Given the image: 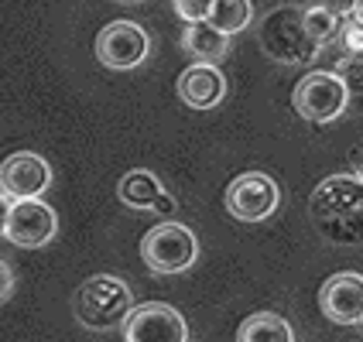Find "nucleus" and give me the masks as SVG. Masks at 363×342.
<instances>
[{"label": "nucleus", "instance_id": "obj_20", "mask_svg": "<svg viewBox=\"0 0 363 342\" xmlns=\"http://www.w3.org/2000/svg\"><path fill=\"white\" fill-rule=\"evenodd\" d=\"M11 295H14V270L7 261H0V302H7Z\"/></svg>", "mask_w": 363, "mask_h": 342}, {"label": "nucleus", "instance_id": "obj_23", "mask_svg": "<svg viewBox=\"0 0 363 342\" xmlns=\"http://www.w3.org/2000/svg\"><path fill=\"white\" fill-rule=\"evenodd\" d=\"M346 14H350V18H353V21H360V24H363V0H353Z\"/></svg>", "mask_w": 363, "mask_h": 342}, {"label": "nucleus", "instance_id": "obj_19", "mask_svg": "<svg viewBox=\"0 0 363 342\" xmlns=\"http://www.w3.org/2000/svg\"><path fill=\"white\" fill-rule=\"evenodd\" d=\"M175 4V14H179L185 24L189 21H206L209 11H213V0H172Z\"/></svg>", "mask_w": 363, "mask_h": 342}, {"label": "nucleus", "instance_id": "obj_2", "mask_svg": "<svg viewBox=\"0 0 363 342\" xmlns=\"http://www.w3.org/2000/svg\"><path fill=\"white\" fill-rule=\"evenodd\" d=\"M130 308H134V291L117 274H93L76 291V319L93 332L121 329Z\"/></svg>", "mask_w": 363, "mask_h": 342}, {"label": "nucleus", "instance_id": "obj_16", "mask_svg": "<svg viewBox=\"0 0 363 342\" xmlns=\"http://www.w3.org/2000/svg\"><path fill=\"white\" fill-rule=\"evenodd\" d=\"M302 24L308 31V38L315 45H329V41L340 38V28H343V11L333 7V4H308L302 7Z\"/></svg>", "mask_w": 363, "mask_h": 342}, {"label": "nucleus", "instance_id": "obj_1", "mask_svg": "<svg viewBox=\"0 0 363 342\" xmlns=\"http://www.w3.org/2000/svg\"><path fill=\"white\" fill-rule=\"evenodd\" d=\"M308 212L315 229L329 243L340 246H360L363 243V178L350 175H329L315 185Z\"/></svg>", "mask_w": 363, "mask_h": 342}, {"label": "nucleus", "instance_id": "obj_12", "mask_svg": "<svg viewBox=\"0 0 363 342\" xmlns=\"http://www.w3.org/2000/svg\"><path fill=\"white\" fill-rule=\"evenodd\" d=\"M319 308L329 322L357 325L363 319V274H357V270L333 274L319 291Z\"/></svg>", "mask_w": 363, "mask_h": 342}, {"label": "nucleus", "instance_id": "obj_17", "mask_svg": "<svg viewBox=\"0 0 363 342\" xmlns=\"http://www.w3.org/2000/svg\"><path fill=\"white\" fill-rule=\"evenodd\" d=\"M209 24H216L220 31H226L230 38L240 35L243 28H250L254 21V4L250 0H213V11H209Z\"/></svg>", "mask_w": 363, "mask_h": 342}, {"label": "nucleus", "instance_id": "obj_7", "mask_svg": "<svg viewBox=\"0 0 363 342\" xmlns=\"http://www.w3.org/2000/svg\"><path fill=\"white\" fill-rule=\"evenodd\" d=\"M151 55V38L134 21H113L96 35V59L113 72H130Z\"/></svg>", "mask_w": 363, "mask_h": 342}, {"label": "nucleus", "instance_id": "obj_14", "mask_svg": "<svg viewBox=\"0 0 363 342\" xmlns=\"http://www.w3.org/2000/svg\"><path fill=\"white\" fill-rule=\"evenodd\" d=\"M182 52L196 62H216L220 65L230 55V35L209 21H189L182 31Z\"/></svg>", "mask_w": 363, "mask_h": 342}, {"label": "nucleus", "instance_id": "obj_4", "mask_svg": "<svg viewBox=\"0 0 363 342\" xmlns=\"http://www.w3.org/2000/svg\"><path fill=\"white\" fill-rule=\"evenodd\" d=\"M141 257L151 274H185L192 263L199 261V240L185 222H158L144 233Z\"/></svg>", "mask_w": 363, "mask_h": 342}, {"label": "nucleus", "instance_id": "obj_5", "mask_svg": "<svg viewBox=\"0 0 363 342\" xmlns=\"http://www.w3.org/2000/svg\"><path fill=\"white\" fill-rule=\"evenodd\" d=\"M291 106L308 123H333V120H340L346 113V106H350V86H346V79L340 72L315 69V72H308L295 86Z\"/></svg>", "mask_w": 363, "mask_h": 342}, {"label": "nucleus", "instance_id": "obj_25", "mask_svg": "<svg viewBox=\"0 0 363 342\" xmlns=\"http://www.w3.org/2000/svg\"><path fill=\"white\" fill-rule=\"evenodd\" d=\"M113 4H123V7H130V4H144V0H113Z\"/></svg>", "mask_w": 363, "mask_h": 342}, {"label": "nucleus", "instance_id": "obj_11", "mask_svg": "<svg viewBox=\"0 0 363 342\" xmlns=\"http://www.w3.org/2000/svg\"><path fill=\"white\" fill-rule=\"evenodd\" d=\"M117 199L127 209H138V212H158L168 216L179 209L175 195L162 185V178L151 171V168H130L121 181H117Z\"/></svg>", "mask_w": 363, "mask_h": 342}, {"label": "nucleus", "instance_id": "obj_10", "mask_svg": "<svg viewBox=\"0 0 363 342\" xmlns=\"http://www.w3.org/2000/svg\"><path fill=\"white\" fill-rule=\"evenodd\" d=\"M0 188L11 199H35L52 188V164L35 151H18L0 161Z\"/></svg>", "mask_w": 363, "mask_h": 342}, {"label": "nucleus", "instance_id": "obj_13", "mask_svg": "<svg viewBox=\"0 0 363 342\" xmlns=\"http://www.w3.org/2000/svg\"><path fill=\"white\" fill-rule=\"evenodd\" d=\"M175 93L192 110H216L226 100V76L216 62H192L175 82Z\"/></svg>", "mask_w": 363, "mask_h": 342}, {"label": "nucleus", "instance_id": "obj_26", "mask_svg": "<svg viewBox=\"0 0 363 342\" xmlns=\"http://www.w3.org/2000/svg\"><path fill=\"white\" fill-rule=\"evenodd\" d=\"M360 325H363V319H360Z\"/></svg>", "mask_w": 363, "mask_h": 342}, {"label": "nucleus", "instance_id": "obj_18", "mask_svg": "<svg viewBox=\"0 0 363 342\" xmlns=\"http://www.w3.org/2000/svg\"><path fill=\"white\" fill-rule=\"evenodd\" d=\"M340 41H343L346 55H363V24L360 21H353L346 14L343 28H340Z\"/></svg>", "mask_w": 363, "mask_h": 342}, {"label": "nucleus", "instance_id": "obj_22", "mask_svg": "<svg viewBox=\"0 0 363 342\" xmlns=\"http://www.w3.org/2000/svg\"><path fill=\"white\" fill-rule=\"evenodd\" d=\"M350 171L357 175V178H363V141L353 147V154H350Z\"/></svg>", "mask_w": 363, "mask_h": 342}, {"label": "nucleus", "instance_id": "obj_9", "mask_svg": "<svg viewBox=\"0 0 363 342\" xmlns=\"http://www.w3.org/2000/svg\"><path fill=\"white\" fill-rule=\"evenodd\" d=\"M59 233V216L48 202L35 195V199H14L11 205V220H7V240L21 246V250H41L55 240Z\"/></svg>", "mask_w": 363, "mask_h": 342}, {"label": "nucleus", "instance_id": "obj_6", "mask_svg": "<svg viewBox=\"0 0 363 342\" xmlns=\"http://www.w3.org/2000/svg\"><path fill=\"white\" fill-rule=\"evenodd\" d=\"M281 188L267 171H243L226 185V212L240 222H264L278 212Z\"/></svg>", "mask_w": 363, "mask_h": 342}, {"label": "nucleus", "instance_id": "obj_15", "mask_svg": "<svg viewBox=\"0 0 363 342\" xmlns=\"http://www.w3.org/2000/svg\"><path fill=\"white\" fill-rule=\"evenodd\" d=\"M240 342H291L295 329L284 322L278 312H254L247 322L237 329Z\"/></svg>", "mask_w": 363, "mask_h": 342}, {"label": "nucleus", "instance_id": "obj_8", "mask_svg": "<svg viewBox=\"0 0 363 342\" xmlns=\"http://www.w3.org/2000/svg\"><path fill=\"white\" fill-rule=\"evenodd\" d=\"M121 336L127 342H185L189 325L179 308L164 302H144L130 308V315L121 325Z\"/></svg>", "mask_w": 363, "mask_h": 342}, {"label": "nucleus", "instance_id": "obj_3", "mask_svg": "<svg viewBox=\"0 0 363 342\" xmlns=\"http://www.w3.org/2000/svg\"><path fill=\"white\" fill-rule=\"evenodd\" d=\"M257 41L267 59L281 62V65H308L323 52V45L308 38L302 24V7H274L257 28Z\"/></svg>", "mask_w": 363, "mask_h": 342}, {"label": "nucleus", "instance_id": "obj_24", "mask_svg": "<svg viewBox=\"0 0 363 342\" xmlns=\"http://www.w3.org/2000/svg\"><path fill=\"white\" fill-rule=\"evenodd\" d=\"M323 4H333V7H346V4H353V0H323Z\"/></svg>", "mask_w": 363, "mask_h": 342}, {"label": "nucleus", "instance_id": "obj_21", "mask_svg": "<svg viewBox=\"0 0 363 342\" xmlns=\"http://www.w3.org/2000/svg\"><path fill=\"white\" fill-rule=\"evenodd\" d=\"M11 205H14V199L0 188V236L7 233V220H11Z\"/></svg>", "mask_w": 363, "mask_h": 342}]
</instances>
